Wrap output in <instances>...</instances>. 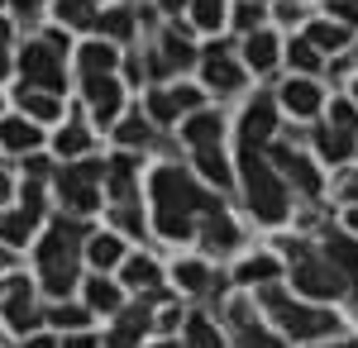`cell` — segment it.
Listing matches in <instances>:
<instances>
[{
	"label": "cell",
	"instance_id": "cell-1",
	"mask_svg": "<svg viewBox=\"0 0 358 348\" xmlns=\"http://www.w3.org/2000/svg\"><path fill=\"white\" fill-rule=\"evenodd\" d=\"M153 205H158V229H163L167 239H187L196 210L220 215V205L201 187H192V177L177 172V167H163V172L153 177Z\"/></svg>",
	"mask_w": 358,
	"mask_h": 348
},
{
	"label": "cell",
	"instance_id": "cell-2",
	"mask_svg": "<svg viewBox=\"0 0 358 348\" xmlns=\"http://www.w3.org/2000/svg\"><path fill=\"white\" fill-rule=\"evenodd\" d=\"M244 182H248V205H253V215L277 224L287 215V187L273 177V167L258 158V148H244Z\"/></svg>",
	"mask_w": 358,
	"mask_h": 348
},
{
	"label": "cell",
	"instance_id": "cell-3",
	"mask_svg": "<svg viewBox=\"0 0 358 348\" xmlns=\"http://www.w3.org/2000/svg\"><path fill=\"white\" fill-rule=\"evenodd\" d=\"M82 234V224H67V229H53L48 239L38 243V263H43V287L53 296H67L72 282H77V258H72V239Z\"/></svg>",
	"mask_w": 358,
	"mask_h": 348
},
{
	"label": "cell",
	"instance_id": "cell-4",
	"mask_svg": "<svg viewBox=\"0 0 358 348\" xmlns=\"http://www.w3.org/2000/svg\"><path fill=\"white\" fill-rule=\"evenodd\" d=\"M263 300H268V310H273L277 320H282V329H287L292 339H320V334H330V329H334V315H330V310L292 305V300H287L282 291H268Z\"/></svg>",
	"mask_w": 358,
	"mask_h": 348
},
{
	"label": "cell",
	"instance_id": "cell-5",
	"mask_svg": "<svg viewBox=\"0 0 358 348\" xmlns=\"http://www.w3.org/2000/svg\"><path fill=\"white\" fill-rule=\"evenodd\" d=\"M106 177V167L101 162H82V167H67L62 177H57V191H62V201H67V210H96L101 205V191L96 182Z\"/></svg>",
	"mask_w": 358,
	"mask_h": 348
},
{
	"label": "cell",
	"instance_id": "cell-6",
	"mask_svg": "<svg viewBox=\"0 0 358 348\" xmlns=\"http://www.w3.org/2000/svg\"><path fill=\"white\" fill-rule=\"evenodd\" d=\"M20 67H24V86H29V91H48V96H57V91H62L57 53L48 48V43H29L24 57H20Z\"/></svg>",
	"mask_w": 358,
	"mask_h": 348
},
{
	"label": "cell",
	"instance_id": "cell-7",
	"mask_svg": "<svg viewBox=\"0 0 358 348\" xmlns=\"http://www.w3.org/2000/svg\"><path fill=\"white\" fill-rule=\"evenodd\" d=\"M339 282H344V277H339L330 263H315V258H301V263H296V287H301L306 296H334Z\"/></svg>",
	"mask_w": 358,
	"mask_h": 348
},
{
	"label": "cell",
	"instance_id": "cell-8",
	"mask_svg": "<svg viewBox=\"0 0 358 348\" xmlns=\"http://www.w3.org/2000/svg\"><path fill=\"white\" fill-rule=\"evenodd\" d=\"M277 129V110H273V101H253L248 106V115H244V148H258L263 138Z\"/></svg>",
	"mask_w": 358,
	"mask_h": 348
},
{
	"label": "cell",
	"instance_id": "cell-9",
	"mask_svg": "<svg viewBox=\"0 0 358 348\" xmlns=\"http://www.w3.org/2000/svg\"><path fill=\"white\" fill-rule=\"evenodd\" d=\"M86 101L96 106L101 124H110L115 110H120V86H115V77H86Z\"/></svg>",
	"mask_w": 358,
	"mask_h": 348
},
{
	"label": "cell",
	"instance_id": "cell-10",
	"mask_svg": "<svg viewBox=\"0 0 358 348\" xmlns=\"http://www.w3.org/2000/svg\"><path fill=\"white\" fill-rule=\"evenodd\" d=\"M5 315L15 329H29V324L38 320V305H34V291H29V282H10V296H5Z\"/></svg>",
	"mask_w": 358,
	"mask_h": 348
},
{
	"label": "cell",
	"instance_id": "cell-11",
	"mask_svg": "<svg viewBox=\"0 0 358 348\" xmlns=\"http://www.w3.org/2000/svg\"><path fill=\"white\" fill-rule=\"evenodd\" d=\"M206 81L215 86V91H239V81H244V72L224 57V48H210L206 53Z\"/></svg>",
	"mask_w": 358,
	"mask_h": 348
},
{
	"label": "cell",
	"instance_id": "cell-12",
	"mask_svg": "<svg viewBox=\"0 0 358 348\" xmlns=\"http://www.w3.org/2000/svg\"><path fill=\"white\" fill-rule=\"evenodd\" d=\"M273 158H277V167H282V172H287V177H292V182H296V187L306 191V196H315V191H320V177H315V167H310L306 158L287 153V148H277Z\"/></svg>",
	"mask_w": 358,
	"mask_h": 348
},
{
	"label": "cell",
	"instance_id": "cell-13",
	"mask_svg": "<svg viewBox=\"0 0 358 348\" xmlns=\"http://www.w3.org/2000/svg\"><path fill=\"white\" fill-rule=\"evenodd\" d=\"M330 268L339 272V277H354L358 282V243L354 239H344V234H330Z\"/></svg>",
	"mask_w": 358,
	"mask_h": 348
},
{
	"label": "cell",
	"instance_id": "cell-14",
	"mask_svg": "<svg viewBox=\"0 0 358 348\" xmlns=\"http://www.w3.org/2000/svg\"><path fill=\"white\" fill-rule=\"evenodd\" d=\"M143 329H148V305H134V310L120 320V329L110 334V348H134Z\"/></svg>",
	"mask_w": 358,
	"mask_h": 348
},
{
	"label": "cell",
	"instance_id": "cell-15",
	"mask_svg": "<svg viewBox=\"0 0 358 348\" xmlns=\"http://www.w3.org/2000/svg\"><path fill=\"white\" fill-rule=\"evenodd\" d=\"M282 101H287V106L296 110V115H315V110H320V91H315L310 81H287Z\"/></svg>",
	"mask_w": 358,
	"mask_h": 348
},
{
	"label": "cell",
	"instance_id": "cell-16",
	"mask_svg": "<svg viewBox=\"0 0 358 348\" xmlns=\"http://www.w3.org/2000/svg\"><path fill=\"white\" fill-rule=\"evenodd\" d=\"M0 143L5 148H38V129L29 119H0Z\"/></svg>",
	"mask_w": 358,
	"mask_h": 348
},
{
	"label": "cell",
	"instance_id": "cell-17",
	"mask_svg": "<svg viewBox=\"0 0 358 348\" xmlns=\"http://www.w3.org/2000/svg\"><path fill=\"white\" fill-rule=\"evenodd\" d=\"M187 138H192L196 148L220 143V115H192V119H187Z\"/></svg>",
	"mask_w": 358,
	"mask_h": 348
},
{
	"label": "cell",
	"instance_id": "cell-18",
	"mask_svg": "<svg viewBox=\"0 0 358 348\" xmlns=\"http://www.w3.org/2000/svg\"><path fill=\"white\" fill-rule=\"evenodd\" d=\"M82 67H86V77H110L115 48H110V43H86V48H82Z\"/></svg>",
	"mask_w": 358,
	"mask_h": 348
},
{
	"label": "cell",
	"instance_id": "cell-19",
	"mask_svg": "<svg viewBox=\"0 0 358 348\" xmlns=\"http://www.w3.org/2000/svg\"><path fill=\"white\" fill-rule=\"evenodd\" d=\"M129 182H134V162H129V158H115L110 162V196L120 201V205H129V196H134Z\"/></svg>",
	"mask_w": 358,
	"mask_h": 348
},
{
	"label": "cell",
	"instance_id": "cell-20",
	"mask_svg": "<svg viewBox=\"0 0 358 348\" xmlns=\"http://www.w3.org/2000/svg\"><path fill=\"white\" fill-rule=\"evenodd\" d=\"M34 224H38V215H29V210L5 215V219H0V239L5 243H24L29 234H34Z\"/></svg>",
	"mask_w": 358,
	"mask_h": 348
},
{
	"label": "cell",
	"instance_id": "cell-21",
	"mask_svg": "<svg viewBox=\"0 0 358 348\" xmlns=\"http://www.w3.org/2000/svg\"><path fill=\"white\" fill-rule=\"evenodd\" d=\"M57 20L72 29H86L96 24V10H91V0H57Z\"/></svg>",
	"mask_w": 358,
	"mask_h": 348
},
{
	"label": "cell",
	"instance_id": "cell-22",
	"mask_svg": "<svg viewBox=\"0 0 358 348\" xmlns=\"http://www.w3.org/2000/svg\"><path fill=\"white\" fill-rule=\"evenodd\" d=\"M248 62H253L258 72H268L277 62V38L273 34H253V38H248Z\"/></svg>",
	"mask_w": 358,
	"mask_h": 348
},
{
	"label": "cell",
	"instance_id": "cell-23",
	"mask_svg": "<svg viewBox=\"0 0 358 348\" xmlns=\"http://www.w3.org/2000/svg\"><path fill=\"white\" fill-rule=\"evenodd\" d=\"M315 143H320V153H325L330 162L349 158V148H354V138L344 134V129H320V134H315Z\"/></svg>",
	"mask_w": 358,
	"mask_h": 348
},
{
	"label": "cell",
	"instance_id": "cell-24",
	"mask_svg": "<svg viewBox=\"0 0 358 348\" xmlns=\"http://www.w3.org/2000/svg\"><path fill=\"white\" fill-rule=\"evenodd\" d=\"M20 101H24V110L34 115V119H57V101L48 96V91H20Z\"/></svg>",
	"mask_w": 358,
	"mask_h": 348
},
{
	"label": "cell",
	"instance_id": "cell-25",
	"mask_svg": "<svg viewBox=\"0 0 358 348\" xmlns=\"http://www.w3.org/2000/svg\"><path fill=\"white\" fill-rule=\"evenodd\" d=\"M306 43H310V48H344V43H349V34H344L339 24H310Z\"/></svg>",
	"mask_w": 358,
	"mask_h": 348
},
{
	"label": "cell",
	"instance_id": "cell-26",
	"mask_svg": "<svg viewBox=\"0 0 358 348\" xmlns=\"http://www.w3.org/2000/svg\"><path fill=\"white\" fill-rule=\"evenodd\" d=\"M196 162H201V172H206L215 187H224V182H229V162H224L215 148H196Z\"/></svg>",
	"mask_w": 358,
	"mask_h": 348
},
{
	"label": "cell",
	"instance_id": "cell-27",
	"mask_svg": "<svg viewBox=\"0 0 358 348\" xmlns=\"http://www.w3.org/2000/svg\"><path fill=\"white\" fill-rule=\"evenodd\" d=\"M120 253H124V248H120V239H115V234H96V239H91V263H96V268L120 263Z\"/></svg>",
	"mask_w": 358,
	"mask_h": 348
},
{
	"label": "cell",
	"instance_id": "cell-28",
	"mask_svg": "<svg viewBox=\"0 0 358 348\" xmlns=\"http://www.w3.org/2000/svg\"><path fill=\"white\" fill-rule=\"evenodd\" d=\"M86 300H91V310H120V291H115L110 282H86Z\"/></svg>",
	"mask_w": 358,
	"mask_h": 348
},
{
	"label": "cell",
	"instance_id": "cell-29",
	"mask_svg": "<svg viewBox=\"0 0 358 348\" xmlns=\"http://www.w3.org/2000/svg\"><path fill=\"white\" fill-rule=\"evenodd\" d=\"M124 282H129V287H158V268H153L148 258H129V263H124Z\"/></svg>",
	"mask_w": 358,
	"mask_h": 348
},
{
	"label": "cell",
	"instance_id": "cell-30",
	"mask_svg": "<svg viewBox=\"0 0 358 348\" xmlns=\"http://www.w3.org/2000/svg\"><path fill=\"white\" fill-rule=\"evenodd\" d=\"M163 48H167V62H172V67H187V62L196 57V53H192V43H187L177 29H167V34H163Z\"/></svg>",
	"mask_w": 358,
	"mask_h": 348
},
{
	"label": "cell",
	"instance_id": "cell-31",
	"mask_svg": "<svg viewBox=\"0 0 358 348\" xmlns=\"http://www.w3.org/2000/svg\"><path fill=\"white\" fill-rule=\"evenodd\" d=\"M192 15H196V24H201V29H220V20H224V0H196Z\"/></svg>",
	"mask_w": 358,
	"mask_h": 348
},
{
	"label": "cell",
	"instance_id": "cell-32",
	"mask_svg": "<svg viewBox=\"0 0 358 348\" xmlns=\"http://www.w3.org/2000/svg\"><path fill=\"white\" fill-rule=\"evenodd\" d=\"M187 334H192V348H220V334L210 329V320H201V315L187 320Z\"/></svg>",
	"mask_w": 358,
	"mask_h": 348
},
{
	"label": "cell",
	"instance_id": "cell-33",
	"mask_svg": "<svg viewBox=\"0 0 358 348\" xmlns=\"http://www.w3.org/2000/svg\"><path fill=\"white\" fill-rule=\"evenodd\" d=\"M234 239H239V234H234V224H229L224 215H210V234H206V243H210V248H229Z\"/></svg>",
	"mask_w": 358,
	"mask_h": 348
},
{
	"label": "cell",
	"instance_id": "cell-34",
	"mask_svg": "<svg viewBox=\"0 0 358 348\" xmlns=\"http://www.w3.org/2000/svg\"><path fill=\"white\" fill-rule=\"evenodd\" d=\"M277 277V263L273 258H253V263H244L239 268V282H273Z\"/></svg>",
	"mask_w": 358,
	"mask_h": 348
},
{
	"label": "cell",
	"instance_id": "cell-35",
	"mask_svg": "<svg viewBox=\"0 0 358 348\" xmlns=\"http://www.w3.org/2000/svg\"><path fill=\"white\" fill-rule=\"evenodd\" d=\"M82 148H86V129H77V124H67V129L57 134V153H62V158H77Z\"/></svg>",
	"mask_w": 358,
	"mask_h": 348
},
{
	"label": "cell",
	"instance_id": "cell-36",
	"mask_svg": "<svg viewBox=\"0 0 358 348\" xmlns=\"http://www.w3.org/2000/svg\"><path fill=\"white\" fill-rule=\"evenodd\" d=\"M177 282L192 287V291H201V287H210V272L201 268V263H182V268H177Z\"/></svg>",
	"mask_w": 358,
	"mask_h": 348
},
{
	"label": "cell",
	"instance_id": "cell-37",
	"mask_svg": "<svg viewBox=\"0 0 358 348\" xmlns=\"http://www.w3.org/2000/svg\"><path fill=\"white\" fill-rule=\"evenodd\" d=\"M239 348H287V344L273 339V334H263V329H244L239 334Z\"/></svg>",
	"mask_w": 358,
	"mask_h": 348
},
{
	"label": "cell",
	"instance_id": "cell-38",
	"mask_svg": "<svg viewBox=\"0 0 358 348\" xmlns=\"http://www.w3.org/2000/svg\"><path fill=\"white\" fill-rule=\"evenodd\" d=\"M101 29H106V34H115V38H124V34H129V29H134V20H129V15H124V10H110V15H106V20H101Z\"/></svg>",
	"mask_w": 358,
	"mask_h": 348
},
{
	"label": "cell",
	"instance_id": "cell-39",
	"mask_svg": "<svg viewBox=\"0 0 358 348\" xmlns=\"http://www.w3.org/2000/svg\"><path fill=\"white\" fill-rule=\"evenodd\" d=\"M120 143H148V124L143 119H124L120 124Z\"/></svg>",
	"mask_w": 358,
	"mask_h": 348
},
{
	"label": "cell",
	"instance_id": "cell-40",
	"mask_svg": "<svg viewBox=\"0 0 358 348\" xmlns=\"http://www.w3.org/2000/svg\"><path fill=\"white\" fill-rule=\"evenodd\" d=\"M292 67H301V72H315V48L310 43H292Z\"/></svg>",
	"mask_w": 358,
	"mask_h": 348
},
{
	"label": "cell",
	"instance_id": "cell-41",
	"mask_svg": "<svg viewBox=\"0 0 358 348\" xmlns=\"http://www.w3.org/2000/svg\"><path fill=\"white\" fill-rule=\"evenodd\" d=\"M148 110H153V119H158V124H167V119H177V106H172V96H163V91H158V96L148 101Z\"/></svg>",
	"mask_w": 358,
	"mask_h": 348
},
{
	"label": "cell",
	"instance_id": "cell-42",
	"mask_svg": "<svg viewBox=\"0 0 358 348\" xmlns=\"http://www.w3.org/2000/svg\"><path fill=\"white\" fill-rule=\"evenodd\" d=\"M53 324H62V329H77V324H86L82 310H72V305H57L53 310Z\"/></svg>",
	"mask_w": 358,
	"mask_h": 348
},
{
	"label": "cell",
	"instance_id": "cell-43",
	"mask_svg": "<svg viewBox=\"0 0 358 348\" xmlns=\"http://www.w3.org/2000/svg\"><path fill=\"white\" fill-rule=\"evenodd\" d=\"M334 129H344V134H354V106H344V101H334Z\"/></svg>",
	"mask_w": 358,
	"mask_h": 348
},
{
	"label": "cell",
	"instance_id": "cell-44",
	"mask_svg": "<svg viewBox=\"0 0 358 348\" xmlns=\"http://www.w3.org/2000/svg\"><path fill=\"white\" fill-rule=\"evenodd\" d=\"M172 106H177V110H196V106H201V96H196L192 86H177V91H172Z\"/></svg>",
	"mask_w": 358,
	"mask_h": 348
},
{
	"label": "cell",
	"instance_id": "cell-45",
	"mask_svg": "<svg viewBox=\"0 0 358 348\" xmlns=\"http://www.w3.org/2000/svg\"><path fill=\"white\" fill-rule=\"evenodd\" d=\"M258 15H263V10L248 0V5H239V15H234V20H239V29H253V24H258Z\"/></svg>",
	"mask_w": 358,
	"mask_h": 348
},
{
	"label": "cell",
	"instance_id": "cell-46",
	"mask_svg": "<svg viewBox=\"0 0 358 348\" xmlns=\"http://www.w3.org/2000/svg\"><path fill=\"white\" fill-rule=\"evenodd\" d=\"M24 210H29V215L43 210V191H38V187H24Z\"/></svg>",
	"mask_w": 358,
	"mask_h": 348
},
{
	"label": "cell",
	"instance_id": "cell-47",
	"mask_svg": "<svg viewBox=\"0 0 358 348\" xmlns=\"http://www.w3.org/2000/svg\"><path fill=\"white\" fill-rule=\"evenodd\" d=\"M330 10H334V15H339V20H358V10H354V5H349V0H334Z\"/></svg>",
	"mask_w": 358,
	"mask_h": 348
},
{
	"label": "cell",
	"instance_id": "cell-48",
	"mask_svg": "<svg viewBox=\"0 0 358 348\" xmlns=\"http://www.w3.org/2000/svg\"><path fill=\"white\" fill-rule=\"evenodd\" d=\"M62 348H96V339H86V334H77V339H67Z\"/></svg>",
	"mask_w": 358,
	"mask_h": 348
},
{
	"label": "cell",
	"instance_id": "cell-49",
	"mask_svg": "<svg viewBox=\"0 0 358 348\" xmlns=\"http://www.w3.org/2000/svg\"><path fill=\"white\" fill-rule=\"evenodd\" d=\"M15 10H20V15H34V10H38V0H15Z\"/></svg>",
	"mask_w": 358,
	"mask_h": 348
},
{
	"label": "cell",
	"instance_id": "cell-50",
	"mask_svg": "<svg viewBox=\"0 0 358 348\" xmlns=\"http://www.w3.org/2000/svg\"><path fill=\"white\" fill-rule=\"evenodd\" d=\"M344 196H349V201H358V177H349V182H344Z\"/></svg>",
	"mask_w": 358,
	"mask_h": 348
},
{
	"label": "cell",
	"instance_id": "cell-51",
	"mask_svg": "<svg viewBox=\"0 0 358 348\" xmlns=\"http://www.w3.org/2000/svg\"><path fill=\"white\" fill-rule=\"evenodd\" d=\"M5 43H10V24L0 20V48H5Z\"/></svg>",
	"mask_w": 358,
	"mask_h": 348
},
{
	"label": "cell",
	"instance_id": "cell-52",
	"mask_svg": "<svg viewBox=\"0 0 358 348\" xmlns=\"http://www.w3.org/2000/svg\"><path fill=\"white\" fill-rule=\"evenodd\" d=\"M29 348H57V344H53V339H34Z\"/></svg>",
	"mask_w": 358,
	"mask_h": 348
},
{
	"label": "cell",
	"instance_id": "cell-53",
	"mask_svg": "<svg viewBox=\"0 0 358 348\" xmlns=\"http://www.w3.org/2000/svg\"><path fill=\"white\" fill-rule=\"evenodd\" d=\"M163 10H182V0H163Z\"/></svg>",
	"mask_w": 358,
	"mask_h": 348
},
{
	"label": "cell",
	"instance_id": "cell-54",
	"mask_svg": "<svg viewBox=\"0 0 358 348\" xmlns=\"http://www.w3.org/2000/svg\"><path fill=\"white\" fill-rule=\"evenodd\" d=\"M5 72H10V62H5V53H0V77H5Z\"/></svg>",
	"mask_w": 358,
	"mask_h": 348
},
{
	"label": "cell",
	"instance_id": "cell-55",
	"mask_svg": "<svg viewBox=\"0 0 358 348\" xmlns=\"http://www.w3.org/2000/svg\"><path fill=\"white\" fill-rule=\"evenodd\" d=\"M5 191H10V187H5V177H0V201H5Z\"/></svg>",
	"mask_w": 358,
	"mask_h": 348
},
{
	"label": "cell",
	"instance_id": "cell-56",
	"mask_svg": "<svg viewBox=\"0 0 358 348\" xmlns=\"http://www.w3.org/2000/svg\"><path fill=\"white\" fill-rule=\"evenodd\" d=\"M349 224H354V229H358V210H354V215H349Z\"/></svg>",
	"mask_w": 358,
	"mask_h": 348
},
{
	"label": "cell",
	"instance_id": "cell-57",
	"mask_svg": "<svg viewBox=\"0 0 358 348\" xmlns=\"http://www.w3.org/2000/svg\"><path fill=\"white\" fill-rule=\"evenodd\" d=\"M334 348H358V339H354V344H334Z\"/></svg>",
	"mask_w": 358,
	"mask_h": 348
},
{
	"label": "cell",
	"instance_id": "cell-58",
	"mask_svg": "<svg viewBox=\"0 0 358 348\" xmlns=\"http://www.w3.org/2000/svg\"><path fill=\"white\" fill-rule=\"evenodd\" d=\"M158 348H182V344H158Z\"/></svg>",
	"mask_w": 358,
	"mask_h": 348
},
{
	"label": "cell",
	"instance_id": "cell-59",
	"mask_svg": "<svg viewBox=\"0 0 358 348\" xmlns=\"http://www.w3.org/2000/svg\"><path fill=\"white\" fill-rule=\"evenodd\" d=\"M0 296H5V291H0Z\"/></svg>",
	"mask_w": 358,
	"mask_h": 348
}]
</instances>
